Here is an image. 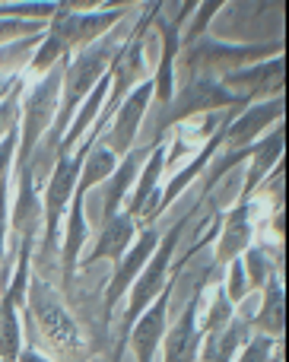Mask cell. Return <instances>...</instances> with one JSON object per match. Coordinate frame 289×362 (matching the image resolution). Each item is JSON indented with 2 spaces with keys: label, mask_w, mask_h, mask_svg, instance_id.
Here are the masks:
<instances>
[{
  "label": "cell",
  "mask_w": 289,
  "mask_h": 362,
  "mask_svg": "<svg viewBox=\"0 0 289 362\" xmlns=\"http://www.w3.org/2000/svg\"><path fill=\"white\" fill-rule=\"evenodd\" d=\"M134 235H137V223H134L124 210L114 213L112 219H105V223H102L99 242H95V248L89 251L80 264H95V261H102V257H108V261H121V257H124V251L134 245Z\"/></svg>",
  "instance_id": "19"
},
{
  "label": "cell",
  "mask_w": 289,
  "mask_h": 362,
  "mask_svg": "<svg viewBox=\"0 0 289 362\" xmlns=\"http://www.w3.org/2000/svg\"><path fill=\"white\" fill-rule=\"evenodd\" d=\"M19 32H38V23H13V19H0V38L19 35Z\"/></svg>",
  "instance_id": "33"
},
{
  "label": "cell",
  "mask_w": 289,
  "mask_h": 362,
  "mask_svg": "<svg viewBox=\"0 0 289 362\" xmlns=\"http://www.w3.org/2000/svg\"><path fill=\"white\" fill-rule=\"evenodd\" d=\"M172 286H175V276L165 283V289L150 302L143 315L134 321V327L127 331L131 346L137 353V362H156V350L163 346L165 327H169V302H172Z\"/></svg>",
  "instance_id": "10"
},
{
  "label": "cell",
  "mask_w": 289,
  "mask_h": 362,
  "mask_svg": "<svg viewBox=\"0 0 289 362\" xmlns=\"http://www.w3.org/2000/svg\"><path fill=\"white\" fill-rule=\"evenodd\" d=\"M114 169H118V156H114L105 144H93V150L86 153V159H83L76 187H80V191H89V187H95V185L112 178Z\"/></svg>",
  "instance_id": "24"
},
{
  "label": "cell",
  "mask_w": 289,
  "mask_h": 362,
  "mask_svg": "<svg viewBox=\"0 0 289 362\" xmlns=\"http://www.w3.org/2000/svg\"><path fill=\"white\" fill-rule=\"evenodd\" d=\"M19 350H23L19 312L6 296H0V362H16Z\"/></svg>",
  "instance_id": "25"
},
{
  "label": "cell",
  "mask_w": 289,
  "mask_h": 362,
  "mask_svg": "<svg viewBox=\"0 0 289 362\" xmlns=\"http://www.w3.org/2000/svg\"><path fill=\"white\" fill-rule=\"evenodd\" d=\"M83 159H86V150L76 146L70 156H57L54 169H51V178L45 185V204H42V216H45V242L42 251H54L57 245V229H61V213H67V204L76 191V178H80Z\"/></svg>",
  "instance_id": "6"
},
{
  "label": "cell",
  "mask_w": 289,
  "mask_h": 362,
  "mask_svg": "<svg viewBox=\"0 0 289 362\" xmlns=\"http://www.w3.org/2000/svg\"><path fill=\"white\" fill-rule=\"evenodd\" d=\"M165 156H169V146L165 144H153L150 153H146L143 165H140V175L134 181L131 194H127V216L134 219V223H143L146 216L153 213V206H156L159 200V181H163V172H165Z\"/></svg>",
  "instance_id": "12"
},
{
  "label": "cell",
  "mask_w": 289,
  "mask_h": 362,
  "mask_svg": "<svg viewBox=\"0 0 289 362\" xmlns=\"http://www.w3.org/2000/svg\"><path fill=\"white\" fill-rule=\"evenodd\" d=\"M226 127H229V124H223L220 131H216L213 137H210L207 144H204V150L197 153L194 159H191V165H188V169H182V172H178V175L172 178L169 185H165V191H159V200H156V206H153V213H150V216L143 219V223H153V219H156L159 213H165V210H169V206L175 204V197H178V194H182L184 187H188V185H191V181H194V178H201L204 172L210 169V159H213L216 153H220L223 140H226Z\"/></svg>",
  "instance_id": "17"
},
{
  "label": "cell",
  "mask_w": 289,
  "mask_h": 362,
  "mask_svg": "<svg viewBox=\"0 0 289 362\" xmlns=\"http://www.w3.org/2000/svg\"><path fill=\"white\" fill-rule=\"evenodd\" d=\"M232 105H248V99H235L213 76L191 74L188 83L169 99V105H163L165 112L156 124V144H159V137H163V131H169L178 121L194 118V115H204V112H226V108H232Z\"/></svg>",
  "instance_id": "4"
},
{
  "label": "cell",
  "mask_w": 289,
  "mask_h": 362,
  "mask_svg": "<svg viewBox=\"0 0 289 362\" xmlns=\"http://www.w3.org/2000/svg\"><path fill=\"white\" fill-rule=\"evenodd\" d=\"M83 197L86 191L76 187L73 197L67 204V229H64V255H61V286L67 289L73 283L76 264H80V251L89 238V223H86V210H83Z\"/></svg>",
  "instance_id": "16"
},
{
  "label": "cell",
  "mask_w": 289,
  "mask_h": 362,
  "mask_svg": "<svg viewBox=\"0 0 289 362\" xmlns=\"http://www.w3.org/2000/svg\"><path fill=\"white\" fill-rule=\"evenodd\" d=\"M280 156H283V131L277 127V131L264 134V137L252 146V156H248L252 159V169H248V178H245V187H242L239 200L254 197V191H258V187L267 181V175L280 165Z\"/></svg>",
  "instance_id": "21"
},
{
  "label": "cell",
  "mask_w": 289,
  "mask_h": 362,
  "mask_svg": "<svg viewBox=\"0 0 289 362\" xmlns=\"http://www.w3.org/2000/svg\"><path fill=\"white\" fill-rule=\"evenodd\" d=\"M242 267H245V276H248V289H261L280 270L277 264L267 257V251L254 248V245L245 248V255H242Z\"/></svg>",
  "instance_id": "26"
},
{
  "label": "cell",
  "mask_w": 289,
  "mask_h": 362,
  "mask_svg": "<svg viewBox=\"0 0 289 362\" xmlns=\"http://www.w3.org/2000/svg\"><path fill=\"white\" fill-rule=\"evenodd\" d=\"M248 340H252V325H248V318H232L223 331L204 334L197 362H232Z\"/></svg>",
  "instance_id": "20"
},
{
  "label": "cell",
  "mask_w": 289,
  "mask_h": 362,
  "mask_svg": "<svg viewBox=\"0 0 289 362\" xmlns=\"http://www.w3.org/2000/svg\"><path fill=\"white\" fill-rule=\"evenodd\" d=\"M232 318H235V305L226 299V293H223V283H216L213 302L207 305V318L197 321V327H201V334H216V331H223V327H226Z\"/></svg>",
  "instance_id": "27"
},
{
  "label": "cell",
  "mask_w": 289,
  "mask_h": 362,
  "mask_svg": "<svg viewBox=\"0 0 289 362\" xmlns=\"http://www.w3.org/2000/svg\"><path fill=\"white\" fill-rule=\"evenodd\" d=\"M25 93V83L19 80L16 86L10 89V95H4L0 99V140L6 137L10 131H16L19 127V95Z\"/></svg>",
  "instance_id": "29"
},
{
  "label": "cell",
  "mask_w": 289,
  "mask_h": 362,
  "mask_svg": "<svg viewBox=\"0 0 289 362\" xmlns=\"http://www.w3.org/2000/svg\"><path fill=\"white\" fill-rule=\"evenodd\" d=\"M261 293H264V302H261L258 315L248 318V325L264 337L280 340L283 337V283H280V270L261 286Z\"/></svg>",
  "instance_id": "23"
},
{
  "label": "cell",
  "mask_w": 289,
  "mask_h": 362,
  "mask_svg": "<svg viewBox=\"0 0 289 362\" xmlns=\"http://www.w3.org/2000/svg\"><path fill=\"white\" fill-rule=\"evenodd\" d=\"M188 223H191V216H182L163 238H159L153 257L146 261V267L140 270V276L134 280V286L127 289V293H131V302H127V312H124V337H127V331L134 327V321H137L140 315L150 308V302L165 289L172 261H175V248H178V242H182L184 229H188Z\"/></svg>",
  "instance_id": "3"
},
{
  "label": "cell",
  "mask_w": 289,
  "mask_h": 362,
  "mask_svg": "<svg viewBox=\"0 0 289 362\" xmlns=\"http://www.w3.org/2000/svg\"><path fill=\"white\" fill-rule=\"evenodd\" d=\"M223 293H226V299L232 302V305H242V302L248 299V276H245V267H242V257H235V261L226 264V283H223Z\"/></svg>",
  "instance_id": "28"
},
{
  "label": "cell",
  "mask_w": 289,
  "mask_h": 362,
  "mask_svg": "<svg viewBox=\"0 0 289 362\" xmlns=\"http://www.w3.org/2000/svg\"><path fill=\"white\" fill-rule=\"evenodd\" d=\"M280 118H283V95L258 99V102H252V105H245L232 121H229L226 140H223V144H226L229 150H248V146L258 144V140L264 137L267 127L277 124Z\"/></svg>",
  "instance_id": "9"
},
{
  "label": "cell",
  "mask_w": 289,
  "mask_h": 362,
  "mask_svg": "<svg viewBox=\"0 0 289 362\" xmlns=\"http://www.w3.org/2000/svg\"><path fill=\"white\" fill-rule=\"evenodd\" d=\"M124 16V6H114V10H73V4H57V13L51 16V29L45 38H51L70 57L73 48H80V45L86 48V45L99 42Z\"/></svg>",
  "instance_id": "5"
},
{
  "label": "cell",
  "mask_w": 289,
  "mask_h": 362,
  "mask_svg": "<svg viewBox=\"0 0 289 362\" xmlns=\"http://www.w3.org/2000/svg\"><path fill=\"white\" fill-rule=\"evenodd\" d=\"M159 238H163V235H159L156 229H143L137 235V242L124 251V257L118 261V270H114L112 283H108V289H105V312L108 315H112V308L121 302V296L134 286V280L140 276V270L146 267V261H150L153 251H156Z\"/></svg>",
  "instance_id": "13"
},
{
  "label": "cell",
  "mask_w": 289,
  "mask_h": 362,
  "mask_svg": "<svg viewBox=\"0 0 289 362\" xmlns=\"http://www.w3.org/2000/svg\"><path fill=\"white\" fill-rule=\"evenodd\" d=\"M64 67L67 57L57 61L48 74H42V80L25 93V99L19 102V146H16V169H29V159L35 156L38 140L48 134V127L57 118V95L64 86Z\"/></svg>",
  "instance_id": "1"
},
{
  "label": "cell",
  "mask_w": 289,
  "mask_h": 362,
  "mask_svg": "<svg viewBox=\"0 0 289 362\" xmlns=\"http://www.w3.org/2000/svg\"><path fill=\"white\" fill-rule=\"evenodd\" d=\"M277 346H280V340H271V337H264V334H254L232 362H271V356L277 353Z\"/></svg>",
  "instance_id": "30"
},
{
  "label": "cell",
  "mask_w": 289,
  "mask_h": 362,
  "mask_svg": "<svg viewBox=\"0 0 289 362\" xmlns=\"http://www.w3.org/2000/svg\"><path fill=\"white\" fill-rule=\"evenodd\" d=\"M19 83V76H10V80H0V99H4V95H10V89L16 86Z\"/></svg>",
  "instance_id": "35"
},
{
  "label": "cell",
  "mask_w": 289,
  "mask_h": 362,
  "mask_svg": "<svg viewBox=\"0 0 289 362\" xmlns=\"http://www.w3.org/2000/svg\"><path fill=\"white\" fill-rule=\"evenodd\" d=\"M223 6V0H207V4H197V16H194V23H191V29L184 32V48L188 45H194V42H201L204 38V29H207V23L216 16V10Z\"/></svg>",
  "instance_id": "31"
},
{
  "label": "cell",
  "mask_w": 289,
  "mask_h": 362,
  "mask_svg": "<svg viewBox=\"0 0 289 362\" xmlns=\"http://www.w3.org/2000/svg\"><path fill=\"white\" fill-rule=\"evenodd\" d=\"M201 289H194L191 302L184 305L182 318H178L175 327H165V337H163V346H165V362H197V353H201Z\"/></svg>",
  "instance_id": "14"
},
{
  "label": "cell",
  "mask_w": 289,
  "mask_h": 362,
  "mask_svg": "<svg viewBox=\"0 0 289 362\" xmlns=\"http://www.w3.org/2000/svg\"><path fill=\"white\" fill-rule=\"evenodd\" d=\"M271 362H280V346H277V356H271Z\"/></svg>",
  "instance_id": "36"
},
{
  "label": "cell",
  "mask_w": 289,
  "mask_h": 362,
  "mask_svg": "<svg viewBox=\"0 0 289 362\" xmlns=\"http://www.w3.org/2000/svg\"><path fill=\"white\" fill-rule=\"evenodd\" d=\"M283 51V42H271V45H220V42H201L188 45L182 51V64L184 70L191 74H204L207 67H216V64H258L264 54H273L277 57Z\"/></svg>",
  "instance_id": "7"
},
{
  "label": "cell",
  "mask_w": 289,
  "mask_h": 362,
  "mask_svg": "<svg viewBox=\"0 0 289 362\" xmlns=\"http://www.w3.org/2000/svg\"><path fill=\"white\" fill-rule=\"evenodd\" d=\"M57 4H13V6H0V19H13V16H29V19H45L54 16Z\"/></svg>",
  "instance_id": "32"
},
{
  "label": "cell",
  "mask_w": 289,
  "mask_h": 362,
  "mask_svg": "<svg viewBox=\"0 0 289 362\" xmlns=\"http://www.w3.org/2000/svg\"><path fill=\"white\" fill-rule=\"evenodd\" d=\"M223 86L235 95V99H264L267 93L280 95L283 89V57H271V61H258L252 67H239V70H226L223 74Z\"/></svg>",
  "instance_id": "11"
},
{
  "label": "cell",
  "mask_w": 289,
  "mask_h": 362,
  "mask_svg": "<svg viewBox=\"0 0 289 362\" xmlns=\"http://www.w3.org/2000/svg\"><path fill=\"white\" fill-rule=\"evenodd\" d=\"M252 200H239L229 213H223L220 226V245L213 255V267H226L229 261L245 255V248L252 245Z\"/></svg>",
  "instance_id": "15"
},
{
  "label": "cell",
  "mask_w": 289,
  "mask_h": 362,
  "mask_svg": "<svg viewBox=\"0 0 289 362\" xmlns=\"http://www.w3.org/2000/svg\"><path fill=\"white\" fill-rule=\"evenodd\" d=\"M163 35V57H159L156 76H153V99H159L163 105H169V99L175 95V57L182 51V25L175 19H153Z\"/></svg>",
  "instance_id": "18"
},
{
  "label": "cell",
  "mask_w": 289,
  "mask_h": 362,
  "mask_svg": "<svg viewBox=\"0 0 289 362\" xmlns=\"http://www.w3.org/2000/svg\"><path fill=\"white\" fill-rule=\"evenodd\" d=\"M25 312L32 315V325L38 327L48 346L54 353H61L64 359H80L86 344L83 334L76 327L73 315L67 312L57 293L42 280V276H29V289H25Z\"/></svg>",
  "instance_id": "2"
},
{
  "label": "cell",
  "mask_w": 289,
  "mask_h": 362,
  "mask_svg": "<svg viewBox=\"0 0 289 362\" xmlns=\"http://www.w3.org/2000/svg\"><path fill=\"white\" fill-rule=\"evenodd\" d=\"M153 102V80H140L131 93L124 95V102L118 105L114 112V121H112V131L102 134L99 144H105L114 156H127L134 150V140H137V127L143 121L146 108Z\"/></svg>",
  "instance_id": "8"
},
{
  "label": "cell",
  "mask_w": 289,
  "mask_h": 362,
  "mask_svg": "<svg viewBox=\"0 0 289 362\" xmlns=\"http://www.w3.org/2000/svg\"><path fill=\"white\" fill-rule=\"evenodd\" d=\"M16 362H51V359H48V356H42V353L35 350V346H29V350H19Z\"/></svg>",
  "instance_id": "34"
},
{
  "label": "cell",
  "mask_w": 289,
  "mask_h": 362,
  "mask_svg": "<svg viewBox=\"0 0 289 362\" xmlns=\"http://www.w3.org/2000/svg\"><path fill=\"white\" fill-rule=\"evenodd\" d=\"M140 156H143V150H131L127 156H121V165L112 172L108 187H105V197H102V223L112 219L114 213H121V204L127 200L134 181H137V175H140V165H143Z\"/></svg>",
  "instance_id": "22"
}]
</instances>
